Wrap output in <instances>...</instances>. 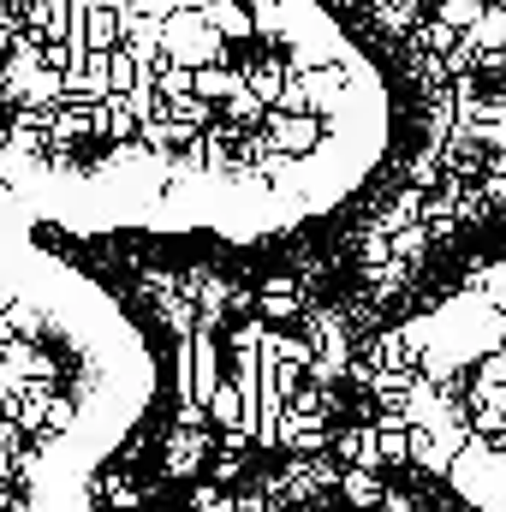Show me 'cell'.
Segmentation results:
<instances>
[{
  "mask_svg": "<svg viewBox=\"0 0 506 512\" xmlns=\"http://www.w3.org/2000/svg\"><path fill=\"white\" fill-rule=\"evenodd\" d=\"M376 512H381V507H376Z\"/></svg>",
  "mask_w": 506,
  "mask_h": 512,
  "instance_id": "cell-33",
  "label": "cell"
},
{
  "mask_svg": "<svg viewBox=\"0 0 506 512\" xmlns=\"http://www.w3.org/2000/svg\"><path fill=\"white\" fill-rule=\"evenodd\" d=\"M120 54L137 60V66H155V60H161V24H155V18H143L137 6L120 12Z\"/></svg>",
  "mask_w": 506,
  "mask_h": 512,
  "instance_id": "cell-5",
  "label": "cell"
},
{
  "mask_svg": "<svg viewBox=\"0 0 506 512\" xmlns=\"http://www.w3.org/2000/svg\"><path fill=\"white\" fill-rule=\"evenodd\" d=\"M191 512H239V507H233V495H227V489L197 483V489H191Z\"/></svg>",
  "mask_w": 506,
  "mask_h": 512,
  "instance_id": "cell-24",
  "label": "cell"
},
{
  "mask_svg": "<svg viewBox=\"0 0 506 512\" xmlns=\"http://www.w3.org/2000/svg\"><path fill=\"white\" fill-rule=\"evenodd\" d=\"M137 12H143V18H155V24H167V18L191 12V0H137Z\"/></svg>",
  "mask_w": 506,
  "mask_h": 512,
  "instance_id": "cell-25",
  "label": "cell"
},
{
  "mask_svg": "<svg viewBox=\"0 0 506 512\" xmlns=\"http://www.w3.org/2000/svg\"><path fill=\"white\" fill-rule=\"evenodd\" d=\"M370 6H376L387 36H411L417 30V0H370Z\"/></svg>",
  "mask_w": 506,
  "mask_h": 512,
  "instance_id": "cell-15",
  "label": "cell"
},
{
  "mask_svg": "<svg viewBox=\"0 0 506 512\" xmlns=\"http://www.w3.org/2000/svg\"><path fill=\"white\" fill-rule=\"evenodd\" d=\"M78 411H84V405H78L72 393H54V399H48V441H54V435H72V429H78Z\"/></svg>",
  "mask_w": 506,
  "mask_h": 512,
  "instance_id": "cell-19",
  "label": "cell"
},
{
  "mask_svg": "<svg viewBox=\"0 0 506 512\" xmlns=\"http://www.w3.org/2000/svg\"><path fill=\"white\" fill-rule=\"evenodd\" d=\"M120 512H149V507H120Z\"/></svg>",
  "mask_w": 506,
  "mask_h": 512,
  "instance_id": "cell-31",
  "label": "cell"
},
{
  "mask_svg": "<svg viewBox=\"0 0 506 512\" xmlns=\"http://www.w3.org/2000/svg\"><path fill=\"white\" fill-rule=\"evenodd\" d=\"M405 185L429 197V191L441 185V155H435V149H417V155H411V167H405Z\"/></svg>",
  "mask_w": 506,
  "mask_h": 512,
  "instance_id": "cell-16",
  "label": "cell"
},
{
  "mask_svg": "<svg viewBox=\"0 0 506 512\" xmlns=\"http://www.w3.org/2000/svg\"><path fill=\"white\" fill-rule=\"evenodd\" d=\"M417 221H423V191L399 185V191L376 209V221H370V227H376L381 239H393V233H405V227H417Z\"/></svg>",
  "mask_w": 506,
  "mask_h": 512,
  "instance_id": "cell-6",
  "label": "cell"
},
{
  "mask_svg": "<svg viewBox=\"0 0 506 512\" xmlns=\"http://www.w3.org/2000/svg\"><path fill=\"white\" fill-rule=\"evenodd\" d=\"M471 382L477 387H506V352H483L471 364Z\"/></svg>",
  "mask_w": 506,
  "mask_h": 512,
  "instance_id": "cell-21",
  "label": "cell"
},
{
  "mask_svg": "<svg viewBox=\"0 0 506 512\" xmlns=\"http://www.w3.org/2000/svg\"><path fill=\"white\" fill-rule=\"evenodd\" d=\"M161 60H167V66H185V72H197V66H227V42L203 24V12H179V18L161 24Z\"/></svg>",
  "mask_w": 506,
  "mask_h": 512,
  "instance_id": "cell-1",
  "label": "cell"
},
{
  "mask_svg": "<svg viewBox=\"0 0 506 512\" xmlns=\"http://www.w3.org/2000/svg\"><path fill=\"white\" fill-rule=\"evenodd\" d=\"M239 78H245V96H256V108H274L280 84H286V60H251V66H239Z\"/></svg>",
  "mask_w": 506,
  "mask_h": 512,
  "instance_id": "cell-9",
  "label": "cell"
},
{
  "mask_svg": "<svg viewBox=\"0 0 506 512\" xmlns=\"http://www.w3.org/2000/svg\"><path fill=\"white\" fill-rule=\"evenodd\" d=\"M340 495H346V507H358V512H376L381 507V483L376 471H340V483H334Z\"/></svg>",
  "mask_w": 506,
  "mask_h": 512,
  "instance_id": "cell-13",
  "label": "cell"
},
{
  "mask_svg": "<svg viewBox=\"0 0 506 512\" xmlns=\"http://www.w3.org/2000/svg\"><path fill=\"white\" fill-rule=\"evenodd\" d=\"M96 495H102V507H108V512H120V507H143V489L131 483V471H126V465L102 471V477H96Z\"/></svg>",
  "mask_w": 506,
  "mask_h": 512,
  "instance_id": "cell-12",
  "label": "cell"
},
{
  "mask_svg": "<svg viewBox=\"0 0 506 512\" xmlns=\"http://www.w3.org/2000/svg\"><path fill=\"white\" fill-rule=\"evenodd\" d=\"M405 435H411V429H376V471L411 465V453H405Z\"/></svg>",
  "mask_w": 506,
  "mask_h": 512,
  "instance_id": "cell-18",
  "label": "cell"
},
{
  "mask_svg": "<svg viewBox=\"0 0 506 512\" xmlns=\"http://www.w3.org/2000/svg\"><path fill=\"white\" fill-rule=\"evenodd\" d=\"M203 24H209L221 42H251L256 36L251 6H245V0H209V6H203Z\"/></svg>",
  "mask_w": 506,
  "mask_h": 512,
  "instance_id": "cell-7",
  "label": "cell"
},
{
  "mask_svg": "<svg viewBox=\"0 0 506 512\" xmlns=\"http://www.w3.org/2000/svg\"><path fill=\"white\" fill-rule=\"evenodd\" d=\"M6 48H12V18L0 12V60H6Z\"/></svg>",
  "mask_w": 506,
  "mask_h": 512,
  "instance_id": "cell-30",
  "label": "cell"
},
{
  "mask_svg": "<svg viewBox=\"0 0 506 512\" xmlns=\"http://www.w3.org/2000/svg\"><path fill=\"white\" fill-rule=\"evenodd\" d=\"M96 137H108L114 149H126V143H137V120H131V114L120 108V102H114V96H108V102L96 108Z\"/></svg>",
  "mask_w": 506,
  "mask_h": 512,
  "instance_id": "cell-14",
  "label": "cell"
},
{
  "mask_svg": "<svg viewBox=\"0 0 506 512\" xmlns=\"http://www.w3.org/2000/svg\"><path fill=\"white\" fill-rule=\"evenodd\" d=\"M239 90H245L239 66H197V72H191V96H197V102H209V108L233 102Z\"/></svg>",
  "mask_w": 506,
  "mask_h": 512,
  "instance_id": "cell-8",
  "label": "cell"
},
{
  "mask_svg": "<svg viewBox=\"0 0 506 512\" xmlns=\"http://www.w3.org/2000/svg\"><path fill=\"white\" fill-rule=\"evenodd\" d=\"M477 197H483L489 209H501L506 203V173H483V179H477Z\"/></svg>",
  "mask_w": 506,
  "mask_h": 512,
  "instance_id": "cell-26",
  "label": "cell"
},
{
  "mask_svg": "<svg viewBox=\"0 0 506 512\" xmlns=\"http://www.w3.org/2000/svg\"><path fill=\"white\" fill-rule=\"evenodd\" d=\"M185 512H191V507H185Z\"/></svg>",
  "mask_w": 506,
  "mask_h": 512,
  "instance_id": "cell-32",
  "label": "cell"
},
{
  "mask_svg": "<svg viewBox=\"0 0 506 512\" xmlns=\"http://www.w3.org/2000/svg\"><path fill=\"white\" fill-rule=\"evenodd\" d=\"M90 6H96V12H131L137 0H90Z\"/></svg>",
  "mask_w": 506,
  "mask_h": 512,
  "instance_id": "cell-29",
  "label": "cell"
},
{
  "mask_svg": "<svg viewBox=\"0 0 506 512\" xmlns=\"http://www.w3.org/2000/svg\"><path fill=\"white\" fill-rule=\"evenodd\" d=\"M465 48H471L477 60H483V54H501V48H506V6H501V0H489V6H483V18L465 30Z\"/></svg>",
  "mask_w": 506,
  "mask_h": 512,
  "instance_id": "cell-10",
  "label": "cell"
},
{
  "mask_svg": "<svg viewBox=\"0 0 506 512\" xmlns=\"http://www.w3.org/2000/svg\"><path fill=\"white\" fill-rule=\"evenodd\" d=\"M209 453H215V435L167 429V441H161V477H167V483H191V477L209 465Z\"/></svg>",
  "mask_w": 506,
  "mask_h": 512,
  "instance_id": "cell-3",
  "label": "cell"
},
{
  "mask_svg": "<svg viewBox=\"0 0 506 512\" xmlns=\"http://www.w3.org/2000/svg\"><path fill=\"white\" fill-rule=\"evenodd\" d=\"M483 6H489V0H441V6H435V18H441L453 36H465V30L483 18Z\"/></svg>",
  "mask_w": 506,
  "mask_h": 512,
  "instance_id": "cell-17",
  "label": "cell"
},
{
  "mask_svg": "<svg viewBox=\"0 0 506 512\" xmlns=\"http://www.w3.org/2000/svg\"><path fill=\"white\" fill-rule=\"evenodd\" d=\"M78 42H84V60H90V54H96V60H102V54H114V48H120V12H96V6H90V18H84Z\"/></svg>",
  "mask_w": 506,
  "mask_h": 512,
  "instance_id": "cell-11",
  "label": "cell"
},
{
  "mask_svg": "<svg viewBox=\"0 0 506 512\" xmlns=\"http://www.w3.org/2000/svg\"><path fill=\"white\" fill-rule=\"evenodd\" d=\"M256 316H262V328L298 322V316H304V286H298L292 274H268L262 292H256Z\"/></svg>",
  "mask_w": 506,
  "mask_h": 512,
  "instance_id": "cell-4",
  "label": "cell"
},
{
  "mask_svg": "<svg viewBox=\"0 0 506 512\" xmlns=\"http://www.w3.org/2000/svg\"><path fill=\"white\" fill-rule=\"evenodd\" d=\"M262 340H268L262 316H239V322H233V352H262Z\"/></svg>",
  "mask_w": 506,
  "mask_h": 512,
  "instance_id": "cell-23",
  "label": "cell"
},
{
  "mask_svg": "<svg viewBox=\"0 0 506 512\" xmlns=\"http://www.w3.org/2000/svg\"><path fill=\"white\" fill-rule=\"evenodd\" d=\"M358 256H364V268H381V262H393V251H387V239H381L376 227L364 233V251H358Z\"/></svg>",
  "mask_w": 506,
  "mask_h": 512,
  "instance_id": "cell-27",
  "label": "cell"
},
{
  "mask_svg": "<svg viewBox=\"0 0 506 512\" xmlns=\"http://www.w3.org/2000/svg\"><path fill=\"white\" fill-rule=\"evenodd\" d=\"M262 126H268L262 137L274 143V155H286V161H310L328 137L322 114H262Z\"/></svg>",
  "mask_w": 506,
  "mask_h": 512,
  "instance_id": "cell-2",
  "label": "cell"
},
{
  "mask_svg": "<svg viewBox=\"0 0 506 512\" xmlns=\"http://www.w3.org/2000/svg\"><path fill=\"white\" fill-rule=\"evenodd\" d=\"M245 465H251V453H221V447H215V453H209V483L227 489V483L245 477Z\"/></svg>",
  "mask_w": 506,
  "mask_h": 512,
  "instance_id": "cell-20",
  "label": "cell"
},
{
  "mask_svg": "<svg viewBox=\"0 0 506 512\" xmlns=\"http://www.w3.org/2000/svg\"><path fill=\"white\" fill-rule=\"evenodd\" d=\"M137 72H143V66H137V60H126L120 48L108 54V90H114V96H126L131 84H137Z\"/></svg>",
  "mask_w": 506,
  "mask_h": 512,
  "instance_id": "cell-22",
  "label": "cell"
},
{
  "mask_svg": "<svg viewBox=\"0 0 506 512\" xmlns=\"http://www.w3.org/2000/svg\"><path fill=\"white\" fill-rule=\"evenodd\" d=\"M370 429H411V423H405V405H381Z\"/></svg>",
  "mask_w": 506,
  "mask_h": 512,
  "instance_id": "cell-28",
  "label": "cell"
}]
</instances>
